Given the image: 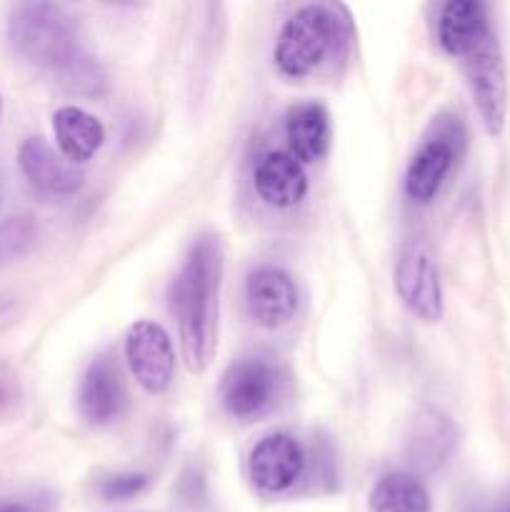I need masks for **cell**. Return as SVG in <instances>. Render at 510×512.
I'll return each mask as SVG.
<instances>
[{"instance_id":"1","label":"cell","mask_w":510,"mask_h":512,"mask_svg":"<svg viewBox=\"0 0 510 512\" xmlns=\"http://www.w3.org/2000/svg\"><path fill=\"white\" fill-rule=\"evenodd\" d=\"M223 243L218 235H198L170 288V313L178 323L180 348L188 370L208 368L218 348Z\"/></svg>"},{"instance_id":"2","label":"cell","mask_w":510,"mask_h":512,"mask_svg":"<svg viewBox=\"0 0 510 512\" xmlns=\"http://www.w3.org/2000/svg\"><path fill=\"white\" fill-rule=\"evenodd\" d=\"M8 40L20 60L63 78L80 58L78 28L63 5L18 3L10 10Z\"/></svg>"},{"instance_id":"3","label":"cell","mask_w":510,"mask_h":512,"mask_svg":"<svg viewBox=\"0 0 510 512\" xmlns=\"http://www.w3.org/2000/svg\"><path fill=\"white\" fill-rule=\"evenodd\" d=\"M335 5L310 3L295 10L285 25L280 28L278 40H275L273 60L275 68L285 78H308L310 73L325 63L328 55L335 53L338 43L343 40Z\"/></svg>"},{"instance_id":"4","label":"cell","mask_w":510,"mask_h":512,"mask_svg":"<svg viewBox=\"0 0 510 512\" xmlns=\"http://www.w3.org/2000/svg\"><path fill=\"white\" fill-rule=\"evenodd\" d=\"M465 148V130L458 115L443 113L433 120L428 133L405 170V195L413 203L428 205L438 198L440 188L458 165Z\"/></svg>"},{"instance_id":"5","label":"cell","mask_w":510,"mask_h":512,"mask_svg":"<svg viewBox=\"0 0 510 512\" xmlns=\"http://www.w3.org/2000/svg\"><path fill=\"white\" fill-rule=\"evenodd\" d=\"M283 390V375L273 363L243 358L230 365L220 380V403L235 420H258L275 408Z\"/></svg>"},{"instance_id":"6","label":"cell","mask_w":510,"mask_h":512,"mask_svg":"<svg viewBox=\"0 0 510 512\" xmlns=\"http://www.w3.org/2000/svg\"><path fill=\"white\" fill-rule=\"evenodd\" d=\"M395 290L405 308L423 323L443 318V288L433 250L423 238L408 240L395 263Z\"/></svg>"},{"instance_id":"7","label":"cell","mask_w":510,"mask_h":512,"mask_svg":"<svg viewBox=\"0 0 510 512\" xmlns=\"http://www.w3.org/2000/svg\"><path fill=\"white\" fill-rule=\"evenodd\" d=\"M465 78H468L473 103L480 120L490 135H500L508 113V80H505L503 53L495 33L463 58Z\"/></svg>"},{"instance_id":"8","label":"cell","mask_w":510,"mask_h":512,"mask_svg":"<svg viewBox=\"0 0 510 512\" xmlns=\"http://www.w3.org/2000/svg\"><path fill=\"white\" fill-rule=\"evenodd\" d=\"M308 470V453L290 433L265 435L248 458L250 483L263 495H283L303 480Z\"/></svg>"},{"instance_id":"9","label":"cell","mask_w":510,"mask_h":512,"mask_svg":"<svg viewBox=\"0 0 510 512\" xmlns=\"http://www.w3.org/2000/svg\"><path fill=\"white\" fill-rule=\"evenodd\" d=\"M125 360L135 383L150 395H163L175 380L173 340L163 325L138 320L125 335Z\"/></svg>"},{"instance_id":"10","label":"cell","mask_w":510,"mask_h":512,"mask_svg":"<svg viewBox=\"0 0 510 512\" xmlns=\"http://www.w3.org/2000/svg\"><path fill=\"white\" fill-rule=\"evenodd\" d=\"M248 313L260 328L278 330L295 318L300 305L298 285L293 275L275 265H260L245 283Z\"/></svg>"},{"instance_id":"11","label":"cell","mask_w":510,"mask_h":512,"mask_svg":"<svg viewBox=\"0 0 510 512\" xmlns=\"http://www.w3.org/2000/svg\"><path fill=\"white\" fill-rule=\"evenodd\" d=\"M18 163L25 180L35 190L53 198H70L85 183V173L80 165L70 163L60 150H55L40 135H30L18 150Z\"/></svg>"},{"instance_id":"12","label":"cell","mask_w":510,"mask_h":512,"mask_svg":"<svg viewBox=\"0 0 510 512\" xmlns=\"http://www.w3.org/2000/svg\"><path fill=\"white\" fill-rule=\"evenodd\" d=\"M128 393H125L123 375H120L118 363L110 355H100L80 378L78 388V410L83 420L95 428L115 423L123 415Z\"/></svg>"},{"instance_id":"13","label":"cell","mask_w":510,"mask_h":512,"mask_svg":"<svg viewBox=\"0 0 510 512\" xmlns=\"http://www.w3.org/2000/svg\"><path fill=\"white\" fill-rule=\"evenodd\" d=\"M253 183L258 198L275 210H288L300 205L310 188L303 165L283 150H273L258 160Z\"/></svg>"},{"instance_id":"14","label":"cell","mask_w":510,"mask_h":512,"mask_svg":"<svg viewBox=\"0 0 510 512\" xmlns=\"http://www.w3.org/2000/svg\"><path fill=\"white\" fill-rule=\"evenodd\" d=\"M490 35V13L480 0H450L440 10L438 43L453 58L463 60Z\"/></svg>"},{"instance_id":"15","label":"cell","mask_w":510,"mask_h":512,"mask_svg":"<svg viewBox=\"0 0 510 512\" xmlns=\"http://www.w3.org/2000/svg\"><path fill=\"white\" fill-rule=\"evenodd\" d=\"M330 115L323 103L305 100L293 105L285 115V140L288 153L300 165H313L328 155L330 150Z\"/></svg>"},{"instance_id":"16","label":"cell","mask_w":510,"mask_h":512,"mask_svg":"<svg viewBox=\"0 0 510 512\" xmlns=\"http://www.w3.org/2000/svg\"><path fill=\"white\" fill-rule=\"evenodd\" d=\"M455 445H458V428L453 420L440 410L428 408L415 418L408 440V458L418 468L438 470L440 465L448 463Z\"/></svg>"},{"instance_id":"17","label":"cell","mask_w":510,"mask_h":512,"mask_svg":"<svg viewBox=\"0 0 510 512\" xmlns=\"http://www.w3.org/2000/svg\"><path fill=\"white\" fill-rule=\"evenodd\" d=\"M53 133L60 153L75 165L88 163L105 143L103 123L78 105H63L55 110Z\"/></svg>"},{"instance_id":"18","label":"cell","mask_w":510,"mask_h":512,"mask_svg":"<svg viewBox=\"0 0 510 512\" xmlns=\"http://www.w3.org/2000/svg\"><path fill=\"white\" fill-rule=\"evenodd\" d=\"M370 510L373 512H430L428 488L423 480L405 470L385 473L370 490Z\"/></svg>"},{"instance_id":"19","label":"cell","mask_w":510,"mask_h":512,"mask_svg":"<svg viewBox=\"0 0 510 512\" xmlns=\"http://www.w3.org/2000/svg\"><path fill=\"white\" fill-rule=\"evenodd\" d=\"M35 220L30 215H13L0 223V268L23 258L35 245Z\"/></svg>"},{"instance_id":"20","label":"cell","mask_w":510,"mask_h":512,"mask_svg":"<svg viewBox=\"0 0 510 512\" xmlns=\"http://www.w3.org/2000/svg\"><path fill=\"white\" fill-rule=\"evenodd\" d=\"M150 483L153 480L148 473H133V470L130 473H110L98 483V493L108 503H125V500L143 495L150 488Z\"/></svg>"},{"instance_id":"21","label":"cell","mask_w":510,"mask_h":512,"mask_svg":"<svg viewBox=\"0 0 510 512\" xmlns=\"http://www.w3.org/2000/svg\"><path fill=\"white\" fill-rule=\"evenodd\" d=\"M0 512H38L33 505L23 503V500L13 498H0Z\"/></svg>"},{"instance_id":"22","label":"cell","mask_w":510,"mask_h":512,"mask_svg":"<svg viewBox=\"0 0 510 512\" xmlns=\"http://www.w3.org/2000/svg\"><path fill=\"white\" fill-rule=\"evenodd\" d=\"M3 198H5V183H3V173H0V208H3Z\"/></svg>"},{"instance_id":"23","label":"cell","mask_w":510,"mask_h":512,"mask_svg":"<svg viewBox=\"0 0 510 512\" xmlns=\"http://www.w3.org/2000/svg\"><path fill=\"white\" fill-rule=\"evenodd\" d=\"M0 113H3V98H0Z\"/></svg>"},{"instance_id":"24","label":"cell","mask_w":510,"mask_h":512,"mask_svg":"<svg viewBox=\"0 0 510 512\" xmlns=\"http://www.w3.org/2000/svg\"><path fill=\"white\" fill-rule=\"evenodd\" d=\"M505 512H510V510H505Z\"/></svg>"}]
</instances>
